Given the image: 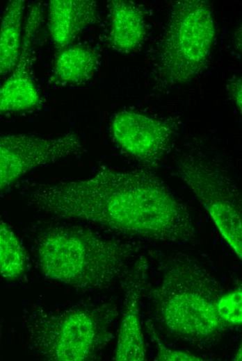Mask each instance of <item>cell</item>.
Returning a JSON list of instances; mask_svg holds the SVG:
<instances>
[{
  "mask_svg": "<svg viewBox=\"0 0 242 361\" xmlns=\"http://www.w3.org/2000/svg\"><path fill=\"white\" fill-rule=\"evenodd\" d=\"M138 251L134 244L65 225L42 230L35 242L38 267L47 279L78 290H104L123 278Z\"/></svg>",
  "mask_w": 242,
  "mask_h": 361,
  "instance_id": "3",
  "label": "cell"
},
{
  "mask_svg": "<svg viewBox=\"0 0 242 361\" xmlns=\"http://www.w3.org/2000/svg\"><path fill=\"white\" fill-rule=\"evenodd\" d=\"M220 312L223 319L233 328L242 323V290L239 287L226 292L219 303Z\"/></svg>",
  "mask_w": 242,
  "mask_h": 361,
  "instance_id": "16",
  "label": "cell"
},
{
  "mask_svg": "<svg viewBox=\"0 0 242 361\" xmlns=\"http://www.w3.org/2000/svg\"><path fill=\"white\" fill-rule=\"evenodd\" d=\"M99 65L97 53L80 44L59 49L54 62L52 81L60 85H77L88 81Z\"/></svg>",
  "mask_w": 242,
  "mask_h": 361,
  "instance_id": "13",
  "label": "cell"
},
{
  "mask_svg": "<svg viewBox=\"0 0 242 361\" xmlns=\"http://www.w3.org/2000/svg\"><path fill=\"white\" fill-rule=\"evenodd\" d=\"M0 339H1V330H0Z\"/></svg>",
  "mask_w": 242,
  "mask_h": 361,
  "instance_id": "21",
  "label": "cell"
},
{
  "mask_svg": "<svg viewBox=\"0 0 242 361\" xmlns=\"http://www.w3.org/2000/svg\"><path fill=\"white\" fill-rule=\"evenodd\" d=\"M234 360H241V346H240L238 351L235 353Z\"/></svg>",
  "mask_w": 242,
  "mask_h": 361,
  "instance_id": "20",
  "label": "cell"
},
{
  "mask_svg": "<svg viewBox=\"0 0 242 361\" xmlns=\"http://www.w3.org/2000/svg\"><path fill=\"white\" fill-rule=\"evenodd\" d=\"M27 256L24 246L10 226L0 217V276L19 279L26 272Z\"/></svg>",
  "mask_w": 242,
  "mask_h": 361,
  "instance_id": "15",
  "label": "cell"
},
{
  "mask_svg": "<svg viewBox=\"0 0 242 361\" xmlns=\"http://www.w3.org/2000/svg\"><path fill=\"white\" fill-rule=\"evenodd\" d=\"M176 171L208 213L225 242L241 259V196L228 171L218 164L194 156L181 159Z\"/></svg>",
  "mask_w": 242,
  "mask_h": 361,
  "instance_id": "6",
  "label": "cell"
},
{
  "mask_svg": "<svg viewBox=\"0 0 242 361\" xmlns=\"http://www.w3.org/2000/svg\"><path fill=\"white\" fill-rule=\"evenodd\" d=\"M98 20V8L90 0H51L48 26L57 48L62 49L75 40L87 27Z\"/></svg>",
  "mask_w": 242,
  "mask_h": 361,
  "instance_id": "11",
  "label": "cell"
},
{
  "mask_svg": "<svg viewBox=\"0 0 242 361\" xmlns=\"http://www.w3.org/2000/svg\"><path fill=\"white\" fill-rule=\"evenodd\" d=\"M147 330L153 341L156 344L157 353L154 357L156 361H196L202 359L194 354L182 351H177L167 348L161 341L156 332L154 330L152 322L147 323Z\"/></svg>",
  "mask_w": 242,
  "mask_h": 361,
  "instance_id": "17",
  "label": "cell"
},
{
  "mask_svg": "<svg viewBox=\"0 0 242 361\" xmlns=\"http://www.w3.org/2000/svg\"><path fill=\"white\" fill-rule=\"evenodd\" d=\"M79 137L70 133L54 138L27 134L0 135V193L29 171L76 154Z\"/></svg>",
  "mask_w": 242,
  "mask_h": 361,
  "instance_id": "7",
  "label": "cell"
},
{
  "mask_svg": "<svg viewBox=\"0 0 242 361\" xmlns=\"http://www.w3.org/2000/svg\"><path fill=\"white\" fill-rule=\"evenodd\" d=\"M215 36L214 19L207 1L175 2L160 42V78L168 85H177L197 76L207 63Z\"/></svg>",
  "mask_w": 242,
  "mask_h": 361,
  "instance_id": "5",
  "label": "cell"
},
{
  "mask_svg": "<svg viewBox=\"0 0 242 361\" xmlns=\"http://www.w3.org/2000/svg\"><path fill=\"white\" fill-rule=\"evenodd\" d=\"M111 131L121 149L148 168L157 167L171 146V126L138 112L124 110L116 113Z\"/></svg>",
  "mask_w": 242,
  "mask_h": 361,
  "instance_id": "8",
  "label": "cell"
},
{
  "mask_svg": "<svg viewBox=\"0 0 242 361\" xmlns=\"http://www.w3.org/2000/svg\"><path fill=\"white\" fill-rule=\"evenodd\" d=\"M111 301L65 308L33 304L24 312V324L32 349L51 361L92 360L113 337L118 316Z\"/></svg>",
  "mask_w": 242,
  "mask_h": 361,
  "instance_id": "4",
  "label": "cell"
},
{
  "mask_svg": "<svg viewBox=\"0 0 242 361\" xmlns=\"http://www.w3.org/2000/svg\"><path fill=\"white\" fill-rule=\"evenodd\" d=\"M111 46L121 53L138 49L146 35V24L142 9L134 2L112 0L108 3Z\"/></svg>",
  "mask_w": 242,
  "mask_h": 361,
  "instance_id": "12",
  "label": "cell"
},
{
  "mask_svg": "<svg viewBox=\"0 0 242 361\" xmlns=\"http://www.w3.org/2000/svg\"><path fill=\"white\" fill-rule=\"evenodd\" d=\"M41 21L40 4H35L25 22L18 62L0 87V116L31 110L41 104V96L31 74L34 41Z\"/></svg>",
  "mask_w": 242,
  "mask_h": 361,
  "instance_id": "9",
  "label": "cell"
},
{
  "mask_svg": "<svg viewBox=\"0 0 242 361\" xmlns=\"http://www.w3.org/2000/svg\"><path fill=\"white\" fill-rule=\"evenodd\" d=\"M235 41H236V48L238 49L240 51L241 49V27L238 28L235 33Z\"/></svg>",
  "mask_w": 242,
  "mask_h": 361,
  "instance_id": "19",
  "label": "cell"
},
{
  "mask_svg": "<svg viewBox=\"0 0 242 361\" xmlns=\"http://www.w3.org/2000/svg\"><path fill=\"white\" fill-rule=\"evenodd\" d=\"M29 203L39 212L145 240L184 244L196 237L188 206L148 171L104 168L86 178L38 185Z\"/></svg>",
  "mask_w": 242,
  "mask_h": 361,
  "instance_id": "1",
  "label": "cell"
},
{
  "mask_svg": "<svg viewBox=\"0 0 242 361\" xmlns=\"http://www.w3.org/2000/svg\"><path fill=\"white\" fill-rule=\"evenodd\" d=\"M24 1H9L0 24V78L9 75L16 66L22 43Z\"/></svg>",
  "mask_w": 242,
  "mask_h": 361,
  "instance_id": "14",
  "label": "cell"
},
{
  "mask_svg": "<svg viewBox=\"0 0 242 361\" xmlns=\"http://www.w3.org/2000/svg\"><path fill=\"white\" fill-rule=\"evenodd\" d=\"M228 90L233 98V100L241 113L242 104V91H241V78L235 77L229 81L227 85Z\"/></svg>",
  "mask_w": 242,
  "mask_h": 361,
  "instance_id": "18",
  "label": "cell"
},
{
  "mask_svg": "<svg viewBox=\"0 0 242 361\" xmlns=\"http://www.w3.org/2000/svg\"><path fill=\"white\" fill-rule=\"evenodd\" d=\"M148 265L145 259L138 260L129 268L123 282L124 306L118 333L113 360L143 361L146 348L141 327L139 302L145 289Z\"/></svg>",
  "mask_w": 242,
  "mask_h": 361,
  "instance_id": "10",
  "label": "cell"
},
{
  "mask_svg": "<svg viewBox=\"0 0 242 361\" xmlns=\"http://www.w3.org/2000/svg\"><path fill=\"white\" fill-rule=\"evenodd\" d=\"M161 272L149 297L156 321L167 335L207 346L232 328L219 309L225 290L197 260L183 253L171 255L161 263Z\"/></svg>",
  "mask_w": 242,
  "mask_h": 361,
  "instance_id": "2",
  "label": "cell"
}]
</instances>
